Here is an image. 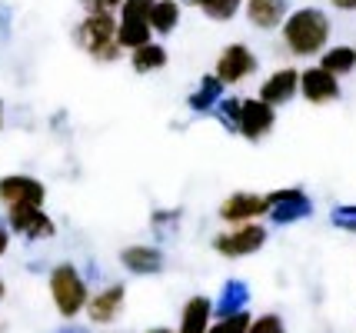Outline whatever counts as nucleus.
<instances>
[{
    "label": "nucleus",
    "instance_id": "obj_14",
    "mask_svg": "<svg viewBox=\"0 0 356 333\" xmlns=\"http://www.w3.org/2000/svg\"><path fill=\"white\" fill-rule=\"evenodd\" d=\"M124 286L120 284H110L104 286L97 297H90V303H87V317L93 320V323H110V320H117V314H120V307H124Z\"/></svg>",
    "mask_w": 356,
    "mask_h": 333
},
{
    "label": "nucleus",
    "instance_id": "obj_12",
    "mask_svg": "<svg viewBox=\"0 0 356 333\" xmlns=\"http://www.w3.org/2000/svg\"><path fill=\"white\" fill-rule=\"evenodd\" d=\"M296 94H300V70H293V67L277 70V74L260 87V100L270 104V107H283V104H290Z\"/></svg>",
    "mask_w": 356,
    "mask_h": 333
},
{
    "label": "nucleus",
    "instance_id": "obj_19",
    "mask_svg": "<svg viewBox=\"0 0 356 333\" xmlns=\"http://www.w3.org/2000/svg\"><path fill=\"white\" fill-rule=\"evenodd\" d=\"M320 67H323V70H330L333 77H340V74H350V70H356V47H346V44H340V47L323 50V57H320Z\"/></svg>",
    "mask_w": 356,
    "mask_h": 333
},
{
    "label": "nucleus",
    "instance_id": "obj_16",
    "mask_svg": "<svg viewBox=\"0 0 356 333\" xmlns=\"http://www.w3.org/2000/svg\"><path fill=\"white\" fill-rule=\"evenodd\" d=\"M120 263L130 273H160L163 270V254L156 247H127L120 254Z\"/></svg>",
    "mask_w": 356,
    "mask_h": 333
},
{
    "label": "nucleus",
    "instance_id": "obj_26",
    "mask_svg": "<svg viewBox=\"0 0 356 333\" xmlns=\"http://www.w3.org/2000/svg\"><path fill=\"white\" fill-rule=\"evenodd\" d=\"M247 333H286V327H283V320H280L277 314H266V317L253 320Z\"/></svg>",
    "mask_w": 356,
    "mask_h": 333
},
{
    "label": "nucleus",
    "instance_id": "obj_28",
    "mask_svg": "<svg viewBox=\"0 0 356 333\" xmlns=\"http://www.w3.org/2000/svg\"><path fill=\"white\" fill-rule=\"evenodd\" d=\"M337 10H356V0H330Z\"/></svg>",
    "mask_w": 356,
    "mask_h": 333
},
{
    "label": "nucleus",
    "instance_id": "obj_23",
    "mask_svg": "<svg viewBox=\"0 0 356 333\" xmlns=\"http://www.w3.org/2000/svg\"><path fill=\"white\" fill-rule=\"evenodd\" d=\"M207 14L213 20H230L236 10H240V0H197Z\"/></svg>",
    "mask_w": 356,
    "mask_h": 333
},
{
    "label": "nucleus",
    "instance_id": "obj_32",
    "mask_svg": "<svg viewBox=\"0 0 356 333\" xmlns=\"http://www.w3.org/2000/svg\"><path fill=\"white\" fill-rule=\"evenodd\" d=\"M0 117H3V107H0Z\"/></svg>",
    "mask_w": 356,
    "mask_h": 333
},
{
    "label": "nucleus",
    "instance_id": "obj_29",
    "mask_svg": "<svg viewBox=\"0 0 356 333\" xmlns=\"http://www.w3.org/2000/svg\"><path fill=\"white\" fill-rule=\"evenodd\" d=\"M3 250H7V230L0 227V257H3Z\"/></svg>",
    "mask_w": 356,
    "mask_h": 333
},
{
    "label": "nucleus",
    "instance_id": "obj_31",
    "mask_svg": "<svg viewBox=\"0 0 356 333\" xmlns=\"http://www.w3.org/2000/svg\"><path fill=\"white\" fill-rule=\"evenodd\" d=\"M0 300H3V280H0Z\"/></svg>",
    "mask_w": 356,
    "mask_h": 333
},
{
    "label": "nucleus",
    "instance_id": "obj_3",
    "mask_svg": "<svg viewBox=\"0 0 356 333\" xmlns=\"http://www.w3.org/2000/svg\"><path fill=\"white\" fill-rule=\"evenodd\" d=\"M117 20L113 14H87L77 31V40L90 50L97 60H117L120 57V44H117Z\"/></svg>",
    "mask_w": 356,
    "mask_h": 333
},
{
    "label": "nucleus",
    "instance_id": "obj_25",
    "mask_svg": "<svg viewBox=\"0 0 356 333\" xmlns=\"http://www.w3.org/2000/svg\"><path fill=\"white\" fill-rule=\"evenodd\" d=\"M333 227H340V230H350L356 234V204H343L333 210Z\"/></svg>",
    "mask_w": 356,
    "mask_h": 333
},
{
    "label": "nucleus",
    "instance_id": "obj_24",
    "mask_svg": "<svg viewBox=\"0 0 356 333\" xmlns=\"http://www.w3.org/2000/svg\"><path fill=\"white\" fill-rule=\"evenodd\" d=\"M250 314L243 310V314H236V317H227V320H220V323H213L210 327V333H247L250 330Z\"/></svg>",
    "mask_w": 356,
    "mask_h": 333
},
{
    "label": "nucleus",
    "instance_id": "obj_8",
    "mask_svg": "<svg viewBox=\"0 0 356 333\" xmlns=\"http://www.w3.org/2000/svg\"><path fill=\"white\" fill-rule=\"evenodd\" d=\"M253 70H257V57H253L243 44H230V47L217 57V74H213V77H217L220 83H240V80L250 77Z\"/></svg>",
    "mask_w": 356,
    "mask_h": 333
},
{
    "label": "nucleus",
    "instance_id": "obj_21",
    "mask_svg": "<svg viewBox=\"0 0 356 333\" xmlns=\"http://www.w3.org/2000/svg\"><path fill=\"white\" fill-rule=\"evenodd\" d=\"M160 67H167V50L160 44H147V47L134 50V70L137 74H154Z\"/></svg>",
    "mask_w": 356,
    "mask_h": 333
},
{
    "label": "nucleus",
    "instance_id": "obj_17",
    "mask_svg": "<svg viewBox=\"0 0 356 333\" xmlns=\"http://www.w3.org/2000/svg\"><path fill=\"white\" fill-rule=\"evenodd\" d=\"M286 14V0H250L247 3V17L250 24L264 27V31H273Z\"/></svg>",
    "mask_w": 356,
    "mask_h": 333
},
{
    "label": "nucleus",
    "instance_id": "obj_30",
    "mask_svg": "<svg viewBox=\"0 0 356 333\" xmlns=\"http://www.w3.org/2000/svg\"><path fill=\"white\" fill-rule=\"evenodd\" d=\"M147 333H173V330H167V327H154V330H147Z\"/></svg>",
    "mask_w": 356,
    "mask_h": 333
},
{
    "label": "nucleus",
    "instance_id": "obj_9",
    "mask_svg": "<svg viewBox=\"0 0 356 333\" xmlns=\"http://www.w3.org/2000/svg\"><path fill=\"white\" fill-rule=\"evenodd\" d=\"M264 213H270V197L264 193H233L220 206V217L230 223H253Z\"/></svg>",
    "mask_w": 356,
    "mask_h": 333
},
{
    "label": "nucleus",
    "instance_id": "obj_6",
    "mask_svg": "<svg viewBox=\"0 0 356 333\" xmlns=\"http://www.w3.org/2000/svg\"><path fill=\"white\" fill-rule=\"evenodd\" d=\"M44 184L33 180V177H3L0 180V200L7 204V210H17V206H44Z\"/></svg>",
    "mask_w": 356,
    "mask_h": 333
},
{
    "label": "nucleus",
    "instance_id": "obj_18",
    "mask_svg": "<svg viewBox=\"0 0 356 333\" xmlns=\"http://www.w3.org/2000/svg\"><path fill=\"white\" fill-rule=\"evenodd\" d=\"M247 303H250V290H247V284H240V280H230V284H223V290H220V300H217V314H220V320L243 314V307H247Z\"/></svg>",
    "mask_w": 356,
    "mask_h": 333
},
{
    "label": "nucleus",
    "instance_id": "obj_33",
    "mask_svg": "<svg viewBox=\"0 0 356 333\" xmlns=\"http://www.w3.org/2000/svg\"><path fill=\"white\" fill-rule=\"evenodd\" d=\"M193 3H197V0H193Z\"/></svg>",
    "mask_w": 356,
    "mask_h": 333
},
{
    "label": "nucleus",
    "instance_id": "obj_13",
    "mask_svg": "<svg viewBox=\"0 0 356 333\" xmlns=\"http://www.w3.org/2000/svg\"><path fill=\"white\" fill-rule=\"evenodd\" d=\"M10 213V227L17 234L31 240H44V237H54V220L47 217L40 206H17V210H7Z\"/></svg>",
    "mask_w": 356,
    "mask_h": 333
},
{
    "label": "nucleus",
    "instance_id": "obj_2",
    "mask_svg": "<svg viewBox=\"0 0 356 333\" xmlns=\"http://www.w3.org/2000/svg\"><path fill=\"white\" fill-rule=\"evenodd\" d=\"M50 297L57 303V310H60V317H77L80 310H87V280L80 277V270L74 263H60V267H54L50 273Z\"/></svg>",
    "mask_w": 356,
    "mask_h": 333
},
{
    "label": "nucleus",
    "instance_id": "obj_7",
    "mask_svg": "<svg viewBox=\"0 0 356 333\" xmlns=\"http://www.w3.org/2000/svg\"><path fill=\"white\" fill-rule=\"evenodd\" d=\"M277 113L270 104H264L260 97L257 100H240V117H236V130L247 137V140H264L266 133L273 130Z\"/></svg>",
    "mask_w": 356,
    "mask_h": 333
},
{
    "label": "nucleus",
    "instance_id": "obj_4",
    "mask_svg": "<svg viewBox=\"0 0 356 333\" xmlns=\"http://www.w3.org/2000/svg\"><path fill=\"white\" fill-rule=\"evenodd\" d=\"M150 10H154V0H127L120 7V27H117V44L127 50H140L150 40Z\"/></svg>",
    "mask_w": 356,
    "mask_h": 333
},
{
    "label": "nucleus",
    "instance_id": "obj_15",
    "mask_svg": "<svg viewBox=\"0 0 356 333\" xmlns=\"http://www.w3.org/2000/svg\"><path fill=\"white\" fill-rule=\"evenodd\" d=\"M210 314H213V303L207 297H190L177 333H210Z\"/></svg>",
    "mask_w": 356,
    "mask_h": 333
},
{
    "label": "nucleus",
    "instance_id": "obj_5",
    "mask_svg": "<svg viewBox=\"0 0 356 333\" xmlns=\"http://www.w3.org/2000/svg\"><path fill=\"white\" fill-rule=\"evenodd\" d=\"M264 243H266V227H260V223H240L236 230H230V234H220V237L213 240V250H217L220 257H230V260H236V257L257 254Z\"/></svg>",
    "mask_w": 356,
    "mask_h": 333
},
{
    "label": "nucleus",
    "instance_id": "obj_1",
    "mask_svg": "<svg viewBox=\"0 0 356 333\" xmlns=\"http://www.w3.org/2000/svg\"><path fill=\"white\" fill-rule=\"evenodd\" d=\"M330 17L320 10V7H300L296 14L286 17V24H283V40H286V47L290 54L296 57H313V54H320L326 47V40H330Z\"/></svg>",
    "mask_w": 356,
    "mask_h": 333
},
{
    "label": "nucleus",
    "instance_id": "obj_22",
    "mask_svg": "<svg viewBox=\"0 0 356 333\" xmlns=\"http://www.w3.org/2000/svg\"><path fill=\"white\" fill-rule=\"evenodd\" d=\"M220 94H223V83L210 74V77H203L200 90L190 97V107H193V111H210V107H217L220 104Z\"/></svg>",
    "mask_w": 356,
    "mask_h": 333
},
{
    "label": "nucleus",
    "instance_id": "obj_27",
    "mask_svg": "<svg viewBox=\"0 0 356 333\" xmlns=\"http://www.w3.org/2000/svg\"><path fill=\"white\" fill-rule=\"evenodd\" d=\"M127 0H83V7H87V14H110V10H117V7H124Z\"/></svg>",
    "mask_w": 356,
    "mask_h": 333
},
{
    "label": "nucleus",
    "instance_id": "obj_11",
    "mask_svg": "<svg viewBox=\"0 0 356 333\" xmlns=\"http://www.w3.org/2000/svg\"><path fill=\"white\" fill-rule=\"evenodd\" d=\"M270 197V217L273 223H293L310 217L313 204L307 200L303 190H277V193H266Z\"/></svg>",
    "mask_w": 356,
    "mask_h": 333
},
{
    "label": "nucleus",
    "instance_id": "obj_10",
    "mask_svg": "<svg viewBox=\"0 0 356 333\" xmlns=\"http://www.w3.org/2000/svg\"><path fill=\"white\" fill-rule=\"evenodd\" d=\"M300 94L310 104H333L340 97V80L323 67H310L300 74Z\"/></svg>",
    "mask_w": 356,
    "mask_h": 333
},
{
    "label": "nucleus",
    "instance_id": "obj_20",
    "mask_svg": "<svg viewBox=\"0 0 356 333\" xmlns=\"http://www.w3.org/2000/svg\"><path fill=\"white\" fill-rule=\"evenodd\" d=\"M177 24H180V3L177 0H156L154 10H150V27L167 37V33L177 31Z\"/></svg>",
    "mask_w": 356,
    "mask_h": 333
}]
</instances>
